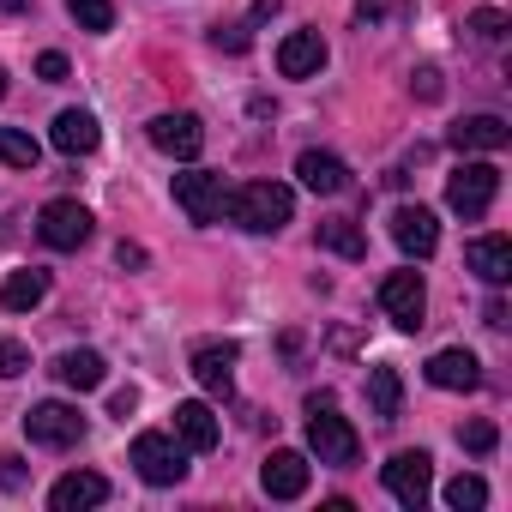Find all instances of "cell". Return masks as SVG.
<instances>
[{"mask_svg": "<svg viewBox=\"0 0 512 512\" xmlns=\"http://www.w3.org/2000/svg\"><path fill=\"white\" fill-rule=\"evenodd\" d=\"M133 410H139V392H133V386H121V392L109 398V416H121V422H127Z\"/></svg>", "mask_w": 512, "mask_h": 512, "instance_id": "cell-35", "label": "cell"}, {"mask_svg": "<svg viewBox=\"0 0 512 512\" xmlns=\"http://www.w3.org/2000/svg\"><path fill=\"white\" fill-rule=\"evenodd\" d=\"M368 404H374L380 422H398V410H404V380H398V368H368Z\"/></svg>", "mask_w": 512, "mask_h": 512, "instance_id": "cell-24", "label": "cell"}, {"mask_svg": "<svg viewBox=\"0 0 512 512\" xmlns=\"http://www.w3.org/2000/svg\"><path fill=\"white\" fill-rule=\"evenodd\" d=\"M386 13H392V0H356V19L362 25H380Z\"/></svg>", "mask_w": 512, "mask_h": 512, "instance_id": "cell-36", "label": "cell"}, {"mask_svg": "<svg viewBox=\"0 0 512 512\" xmlns=\"http://www.w3.org/2000/svg\"><path fill=\"white\" fill-rule=\"evenodd\" d=\"M0 97H7V73H0Z\"/></svg>", "mask_w": 512, "mask_h": 512, "instance_id": "cell-42", "label": "cell"}, {"mask_svg": "<svg viewBox=\"0 0 512 512\" xmlns=\"http://www.w3.org/2000/svg\"><path fill=\"white\" fill-rule=\"evenodd\" d=\"M494 193H500V169H494V163H464V169L446 175V205H452L464 223H476V217L494 205Z\"/></svg>", "mask_w": 512, "mask_h": 512, "instance_id": "cell-3", "label": "cell"}, {"mask_svg": "<svg viewBox=\"0 0 512 512\" xmlns=\"http://www.w3.org/2000/svg\"><path fill=\"white\" fill-rule=\"evenodd\" d=\"M296 175H302L308 193H344V187H350V169H344V157H332V151H302V157H296Z\"/></svg>", "mask_w": 512, "mask_h": 512, "instance_id": "cell-21", "label": "cell"}, {"mask_svg": "<svg viewBox=\"0 0 512 512\" xmlns=\"http://www.w3.org/2000/svg\"><path fill=\"white\" fill-rule=\"evenodd\" d=\"M320 67H326L320 31H290V37L278 43V73H284V79H314Z\"/></svg>", "mask_w": 512, "mask_h": 512, "instance_id": "cell-14", "label": "cell"}, {"mask_svg": "<svg viewBox=\"0 0 512 512\" xmlns=\"http://www.w3.org/2000/svg\"><path fill=\"white\" fill-rule=\"evenodd\" d=\"M308 446H314V458L332 464V470H344V464L362 458V440H356V428L332 410V398H314V404H308Z\"/></svg>", "mask_w": 512, "mask_h": 512, "instance_id": "cell-2", "label": "cell"}, {"mask_svg": "<svg viewBox=\"0 0 512 512\" xmlns=\"http://www.w3.org/2000/svg\"><path fill=\"white\" fill-rule=\"evenodd\" d=\"M37 139L19 133V127H0V163H13V169H37Z\"/></svg>", "mask_w": 512, "mask_h": 512, "instance_id": "cell-28", "label": "cell"}, {"mask_svg": "<svg viewBox=\"0 0 512 512\" xmlns=\"http://www.w3.org/2000/svg\"><path fill=\"white\" fill-rule=\"evenodd\" d=\"M380 482H386V494L398 500V506H422L428 500V488H434V458L428 452H392L386 458V470H380Z\"/></svg>", "mask_w": 512, "mask_h": 512, "instance_id": "cell-8", "label": "cell"}, {"mask_svg": "<svg viewBox=\"0 0 512 512\" xmlns=\"http://www.w3.org/2000/svg\"><path fill=\"white\" fill-rule=\"evenodd\" d=\"M37 235H43L55 253H79V247L91 241V211H85L79 199H49V205L37 211Z\"/></svg>", "mask_w": 512, "mask_h": 512, "instance_id": "cell-7", "label": "cell"}, {"mask_svg": "<svg viewBox=\"0 0 512 512\" xmlns=\"http://www.w3.org/2000/svg\"><path fill=\"white\" fill-rule=\"evenodd\" d=\"M458 440H464V452H476V458H488L500 434H494V422H464V428H458Z\"/></svg>", "mask_w": 512, "mask_h": 512, "instance_id": "cell-31", "label": "cell"}, {"mask_svg": "<svg viewBox=\"0 0 512 512\" xmlns=\"http://www.w3.org/2000/svg\"><path fill=\"white\" fill-rule=\"evenodd\" d=\"M103 500H109V482L97 470H73V476H61L49 488V506L55 512H85V506H103Z\"/></svg>", "mask_w": 512, "mask_h": 512, "instance_id": "cell-16", "label": "cell"}, {"mask_svg": "<svg viewBox=\"0 0 512 512\" xmlns=\"http://www.w3.org/2000/svg\"><path fill=\"white\" fill-rule=\"evenodd\" d=\"M464 31H470V43H482V49H500V43H506V31H512V19H506L500 7H476V13L464 19Z\"/></svg>", "mask_w": 512, "mask_h": 512, "instance_id": "cell-26", "label": "cell"}, {"mask_svg": "<svg viewBox=\"0 0 512 512\" xmlns=\"http://www.w3.org/2000/svg\"><path fill=\"white\" fill-rule=\"evenodd\" d=\"M284 13V0H253V25H266V19H278Z\"/></svg>", "mask_w": 512, "mask_h": 512, "instance_id": "cell-39", "label": "cell"}, {"mask_svg": "<svg viewBox=\"0 0 512 512\" xmlns=\"http://www.w3.org/2000/svg\"><path fill=\"white\" fill-rule=\"evenodd\" d=\"M115 260H121V266H133V272H139V266H145V247H133V241H121V247H115Z\"/></svg>", "mask_w": 512, "mask_h": 512, "instance_id": "cell-37", "label": "cell"}, {"mask_svg": "<svg viewBox=\"0 0 512 512\" xmlns=\"http://www.w3.org/2000/svg\"><path fill=\"white\" fill-rule=\"evenodd\" d=\"M43 296H49V272H37V266H25V272H13L7 284H0V308L7 314H31Z\"/></svg>", "mask_w": 512, "mask_h": 512, "instance_id": "cell-23", "label": "cell"}, {"mask_svg": "<svg viewBox=\"0 0 512 512\" xmlns=\"http://www.w3.org/2000/svg\"><path fill=\"white\" fill-rule=\"evenodd\" d=\"M392 241L410 253V260H428V253L440 247V223H434V211H428V205H398V211H392Z\"/></svg>", "mask_w": 512, "mask_h": 512, "instance_id": "cell-11", "label": "cell"}, {"mask_svg": "<svg viewBox=\"0 0 512 512\" xmlns=\"http://www.w3.org/2000/svg\"><path fill=\"white\" fill-rule=\"evenodd\" d=\"M308 458L302 452H290V446H278L272 458H266V470H260V482H266V494L272 500H302L308 494Z\"/></svg>", "mask_w": 512, "mask_h": 512, "instance_id": "cell-13", "label": "cell"}, {"mask_svg": "<svg viewBox=\"0 0 512 512\" xmlns=\"http://www.w3.org/2000/svg\"><path fill=\"white\" fill-rule=\"evenodd\" d=\"M290 211H296V193H290V187H278V181H247V187H235V193H229V205H223V217H229V223H241V229H253V235L284 229V223H290Z\"/></svg>", "mask_w": 512, "mask_h": 512, "instance_id": "cell-1", "label": "cell"}, {"mask_svg": "<svg viewBox=\"0 0 512 512\" xmlns=\"http://www.w3.org/2000/svg\"><path fill=\"white\" fill-rule=\"evenodd\" d=\"M145 133H151V145H157L163 157H181V163L205 151V127H199V115H187V109H169V115H157Z\"/></svg>", "mask_w": 512, "mask_h": 512, "instance_id": "cell-10", "label": "cell"}, {"mask_svg": "<svg viewBox=\"0 0 512 512\" xmlns=\"http://www.w3.org/2000/svg\"><path fill=\"white\" fill-rule=\"evenodd\" d=\"M482 326H494V332H506V302H488V308H482Z\"/></svg>", "mask_w": 512, "mask_h": 512, "instance_id": "cell-40", "label": "cell"}, {"mask_svg": "<svg viewBox=\"0 0 512 512\" xmlns=\"http://www.w3.org/2000/svg\"><path fill=\"white\" fill-rule=\"evenodd\" d=\"M253 31L247 25H211V49H229V55H247Z\"/></svg>", "mask_w": 512, "mask_h": 512, "instance_id": "cell-32", "label": "cell"}, {"mask_svg": "<svg viewBox=\"0 0 512 512\" xmlns=\"http://www.w3.org/2000/svg\"><path fill=\"white\" fill-rule=\"evenodd\" d=\"M31 7V0H0V13H25Z\"/></svg>", "mask_w": 512, "mask_h": 512, "instance_id": "cell-41", "label": "cell"}, {"mask_svg": "<svg viewBox=\"0 0 512 512\" xmlns=\"http://www.w3.org/2000/svg\"><path fill=\"white\" fill-rule=\"evenodd\" d=\"M446 139H452V151H506L512 127H506L500 115H464Z\"/></svg>", "mask_w": 512, "mask_h": 512, "instance_id": "cell-17", "label": "cell"}, {"mask_svg": "<svg viewBox=\"0 0 512 512\" xmlns=\"http://www.w3.org/2000/svg\"><path fill=\"white\" fill-rule=\"evenodd\" d=\"M175 205H181L199 229L223 223V205H229L223 175H211V169H187V175H175Z\"/></svg>", "mask_w": 512, "mask_h": 512, "instance_id": "cell-6", "label": "cell"}, {"mask_svg": "<svg viewBox=\"0 0 512 512\" xmlns=\"http://www.w3.org/2000/svg\"><path fill=\"white\" fill-rule=\"evenodd\" d=\"M428 386H440V392H476L482 386V362L470 350H440L428 362Z\"/></svg>", "mask_w": 512, "mask_h": 512, "instance_id": "cell-15", "label": "cell"}, {"mask_svg": "<svg viewBox=\"0 0 512 512\" xmlns=\"http://www.w3.org/2000/svg\"><path fill=\"white\" fill-rule=\"evenodd\" d=\"M49 139H55V151H67V157H91L103 133H97V115H85V109H61Z\"/></svg>", "mask_w": 512, "mask_h": 512, "instance_id": "cell-20", "label": "cell"}, {"mask_svg": "<svg viewBox=\"0 0 512 512\" xmlns=\"http://www.w3.org/2000/svg\"><path fill=\"white\" fill-rule=\"evenodd\" d=\"M37 79L61 85V79H67V55H55V49H49V55H37Z\"/></svg>", "mask_w": 512, "mask_h": 512, "instance_id": "cell-34", "label": "cell"}, {"mask_svg": "<svg viewBox=\"0 0 512 512\" xmlns=\"http://www.w3.org/2000/svg\"><path fill=\"white\" fill-rule=\"evenodd\" d=\"M0 482L19 488V482H25V464H19V458H0Z\"/></svg>", "mask_w": 512, "mask_h": 512, "instance_id": "cell-38", "label": "cell"}, {"mask_svg": "<svg viewBox=\"0 0 512 512\" xmlns=\"http://www.w3.org/2000/svg\"><path fill=\"white\" fill-rule=\"evenodd\" d=\"M446 506H452V512L488 506V482H482V476H452V482H446Z\"/></svg>", "mask_w": 512, "mask_h": 512, "instance_id": "cell-29", "label": "cell"}, {"mask_svg": "<svg viewBox=\"0 0 512 512\" xmlns=\"http://www.w3.org/2000/svg\"><path fill=\"white\" fill-rule=\"evenodd\" d=\"M25 368H31V350L19 338H0V380H19Z\"/></svg>", "mask_w": 512, "mask_h": 512, "instance_id": "cell-30", "label": "cell"}, {"mask_svg": "<svg viewBox=\"0 0 512 512\" xmlns=\"http://www.w3.org/2000/svg\"><path fill=\"white\" fill-rule=\"evenodd\" d=\"M193 380L205 392L229 398V386H235V344H199L193 350Z\"/></svg>", "mask_w": 512, "mask_h": 512, "instance_id": "cell-18", "label": "cell"}, {"mask_svg": "<svg viewBox=\"0 0 512 512\" xmlns=\"http://www.w3.org/2000/svg\"><path fill=\"white\" fill-rule=\"evenodd\" d=\"M380 308H386V320H392L398 332H416L422 314H428V290H422V278H416V272H392V278L380 284Z\"/></svg>", "mask_w": 512, "mask_h": 512, "instance_id": "cell-9", "label": "cell"}, {"mask_svg": "<svg viewBox=\"0 0 512 512\" xmlns=\"http://www.w3.org/2000/svg\"><path fill=\"white\" fill-rule=\"evenodd\" d=\"M67 13H73V25L91 31V37L115 31V0H67Z\"/></svg>", "mask_w": 512, "mask_h": 512, "instance_id": "cell-27", "label": "cell"}, {"mask_svg": "<svg viewBox=\"0 0 512 512\" xmlns=\"http://www.w3.org/2000/svg\"><path fill=\"white\" fill-rule=\"evenodd\" d=\"M320 247H332L338 260H362V253H368V235H362L350 217H326V223H320Z\"/></svg>", "mask_w": 512, "mask_h": 512, "instance_id": "cell-25", "label": "cell"}, {"mask_svg": "<svg viewBox=\"0 0 512 512\" xmlns=\"http://www.w3.org/2000/svg\"><path fill=\"white\" fill-rule=\"evenodd\" d=\"M410 91H416L422 103H440V67H422V73L410 79Z\"/></svg>", "mask_w": 512, "mask_h": 512, "instance_id": "cell-33", "label": "cell"}, {"mask_svg": "<svg viewBox=\"0 0 512 512\" xmlns=\"http://www.w3.org/2000/svg\"><path fill=\"white\" fill-rule=\"evenodd\" d=\"M217 434H223V428H217L211 404H199V398H193V404H175V440H181L187 452H211Z\"/></svg>", "mask_w": 512, "mask_h": 512, "instance_id": "cell-22", "label": "cell"}, {"mask_svg": "<svg viewBox=\"0 0 512 512\" xmlns=\"http://www.w3.org/2000/svg\"><path fill=\"white\" fill-rule=\"evenodd\" d=\"M55 380H61L67 392H97V386L109 380V362H103L97 350H61V356H55Z\"/></svg>", "mask_w": 512, "mask_h": 512, "instance_id": "cell-19", "label": "cell"}, {"mask_svg": "<svg viewBox=\"0 0 512 512\" xmlns=\"http://www.w3.org/2000/svg\"><path fill=\"white\" fill-rule=\"evenodd\" d=\"M133 470L151 482V488H175L187 476V446L175 434H139L133 440Z\"/></svg>", "mask_w": 512, "mask_h": 512, "instance_id": "cell-4", "label": "cell"}, {"mask_svg": "<svg viewBox=\"0 0 512 512\" xmlns=\"http://www.w3.org/2000/svg\"><path fill=\"white\" fill-rule=\"evenodd\" d=\"M25 434H31V446H49V452H67V446H79L85 440V416L73 410V404H31L25 410Z\"/></svg>", "mask_w": 512, "mask_h": 512, "instance_id": "cell-5", "label": "cell"}, {"mask_svg": "<svg viewBox=\"0 0 512 512\" xmlns=\"http://www.w3.org/2000/svg\"><path fill=\"white\" fill-rule=\"evenodd\" d=\"M464 266H470L488 290H500V284L512 278V241H506V235H476V241H464Z\"/></svg>", "mask_w": 512, "mask_h": 512, "instance_id": "cell-12", "label": "cell"}]
</instances>
